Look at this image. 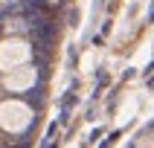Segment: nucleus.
<instances>
[{"mask_svg":"<svg viewBox=\"0 0 154 148\" xmlns=\"http://www.w3.org/2000/svg\"><path fill=\"white\" fill-rule=\"evenodd\" d=\"M29 55V47L23 41H3L0 44V64L3 67H15L17 61H23Z\"/></svg>","mask_w":154,"mask_h":148,"instance_id":"2","label":"nucleus"},{"mask_svg":"<svg viewBox=\"0 0 154 148\" xmlns=\"http://www.w3.org/2000/svg\"><path fill=\"white\" fill-rule=\"evenodd\" d=\"M32 81H35L32 67L9 70V76H6V87H9V90H15V93H20V90H26V87H32Z\"/></svg>","mask_w":154,"mask_h":148,"instance_id":"3","label":"nucleus"},{"mask_svg":"<svg viewBox=\"0 0 154 148\" xmlns=\"http://www.w3.org/2000/svg\"><path fill=\"white\" fill-rule=\"evenodd\" d=\"M29 122H32L29 104H23V102H3L0 104V128L3 131L20 134V131L29 128Z\"/></svg>","mask_w":154,"mask_h":148,"instance_id":"1","label":"nucleus"}]
</instances>
